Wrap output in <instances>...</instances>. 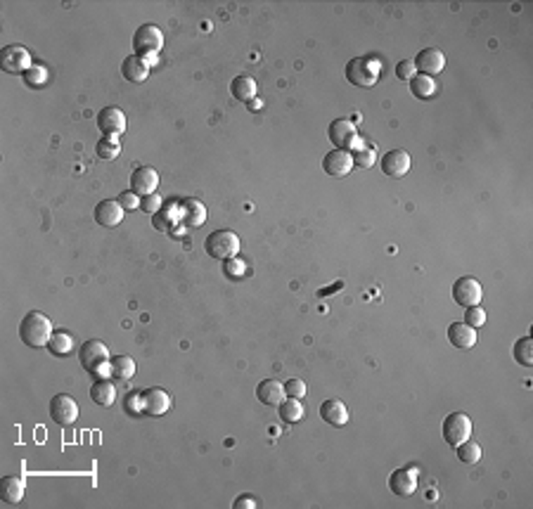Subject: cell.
<instances>
[{"label":"cell","instance_id":"1","mask_svg":"<svg viewBox=\"0 0 533 509\" xmlns=\"http://www.w3.org/2000/svg\"><path fill=\"white\" fill-rule=\"evenodd\" d=\"M50 337H53V325L41 310H31L20 322V339L29 349H41L48 346Z\"/></svg>","mask_w":533,"mask_h":509},{"label":"cell","instance_id":"2","mask_svg":"<svg viewBox=\"0 0 533 509\" xmlns=\"http://www.w3.org/2000/svg\"><path fill=\"white\" fill-rule=\"evenodd\" d=\"M79 360H81V365H83L86 372L100 377V379H107V377L112 375L109 351H107V346L102 344V341L90 339V341H86V344H81Z\"/></svg>","mask_w":533,"mask_h":509},{"label":"cell","instance_id":"3","mask_svg":"<svg viewBox=\"0 0 533 509\" xmlns=\"http://www.w3.org/2000/svg\"><path fill=\"white\" fill-rule=\"evenodd\" d=\"M133 48L137 57H142L149 64V60H154L164 48V34L156 24H142L133 34Z\"/></svg>","mask_w":533,"mask_h":509},{"label":"cell","instance_id":"4","mask_svg":"<svg viewBox=\"0 0 533 509\" xmlns=\"http://www.w3.org/2000/svg\"><path fill=\"white\" fill-rule=\"evenodd\" d=\"M204 249L209 256L218 260H228L235 258L240 253V237L233 232V230H216L211 232L204 242Z\"/></svg>","mask_w":533,"mask_h":509},{"label":"cell","instance_id":"5","mask_svg":"<svg viewBox=\"0 0 533 509\" xmlns=\"http://www.w3.org/2000/svg\"><path fill=\"white\" fill-rule=\"evenodd\" d=\"M346 78L356 88H372L379 78V62L370 57H353L346 64Z\"/></svg>","mask_w":533,"mask_h":509},{"label":"cell","instance_id":"6","mask_svg":"<svg viewBox=\"0 0 533 509\" xmlns=\"http://www.w3.org/2000/svg\"><path fill=\"white\" fill-rule=\"evenodd\" d=\"M469 433H472V419H469L465 412H450L448 417L443 419V438H446V443L453 445V448L465 443Z\"/></svg>","mask_w":533,"mask_h":509},{"label":"cell","instance_id":"7","mask_svg":"<svg viewBox=\"0 0 533 509\" xmlns=\"http://www.w3.org/2000/svg\"><path fill=\"white\" fill-rule=\"evenodd\" d=\"M330 142L337 147V150H358L360 147V140H358V133H356V126L346 119H337L330 123Z\"/></svg>","mask_w":533,"mask_h":509},{"label":"cell","instance_id":"8","mask_svg":"<svg viewBox=\"0 0 533 509\" xmlns=\"http://www.w3.org/2000/svg\"><path fill=\"white\" fill-rule=\"evenodd\" d=\"M50 417L60 426H72L79 419V403L67 393H58L50 400Z\"/></svg>","mask_w":533,"mask_h":509},{"label":"cell","instance_id":"9","mask_svg":"<svg viewBox=\"0 0 533 509\" xmlns=\"http://www.w3.org/2000/svg\"><path fill=\"white\" fill-rule=\"evenodd\" d=\"M0 67L8 74H27L31 69V55L24 46H8L0 53Z\"/></svg>","mask_w":533,"mask_h":509},{"label":"cell","instance_id":"10","mask_svg":"<svg viewBox=\"0 0 533 509\" xmlns=\"http://www.w3.org/2000/svg\"><path fill=\"white\" fill-rule=\"evenodd\" d=\"M481 296H484V291H481V284L474 280V277H460L455 284H453V299L457 306H465V308H472V306H479Z\"/></svg>","mask_w":533,"mask_h":509},{"label":"cell","instance_id":"11","mask_svg":"<svg viewBox=\"0 0 533 509\" xmlns=\"http://www.w3.org/2000/svg\"><path fill=\"white\" fill-rule=\"evenodd\" d=\"M353 166H356L353 164V154H351L349 150H337V147L332 152L325 154V159H323V171L332 178L349 176Z\"/></svg>","mask_w":533,"mask_h":509},{"label":"cell","instance_id":"12","mask_svg":"<svg viewBox=\"0 0 533 509\" xmlns=\"http://www.w3.org/2000/svg\"><path fill=\"white\" fill-rule=\"evenodd\" d=\"M379 166L386 178H403L405 173L410 171V154L405 150H391L382 154Z\"/></svg>","mask_w":533,"mask_h":509},{"label":"cell","instance_id":"13","mask_svg":"<svg viewBox=\"0 0 533 509\" xmlns=\"http://www.w3.org/2000/svg\"><path fill=\"white\" fill-rule=\"evenodd\" d=\"M156 185H159V173L152 166H137L130 176V192H135L137 197L154 195Z\"/></svg>","mask_w":533,"mask_h":509},{"label":"cell","instance_id":"14","mask_svg":"<svg viewBox=\"0 0 533 509\" xmlns=\"http://www.w3.org/2000/svg\"><path fill=\"white\" fill-rule=\"evenodd\" d=\"M97 128L104 135H121L126 130V114L119 107H104L97 111Z\"/></svg>","mask_w":533,"mask_h":509},{"label":"cell","instance_id":"15","mask_svg":"<svg viewBox=\"0 0 533 509\" xmlns=\"http://www.w3.org/2000/svg\"><path fill=\"white\" fill-rule=\"evenodd\" d=\"M412 62H415V69L419 74H424V76L441 74L443 67H446V57H443V53L436 50V48H424V50H419Z\"/></svg>","mask_w":533,"mask_h":509},{"label":"cell","instance_id":"16","mask_svg":"<svg viewBox=\"0 0 533 509\" xmlns=\"http://www.w3.org/2000/svg\"><path fill=\"white\" fill-rule=\"evenodd\" d=\"M168 407H171V396L164 389L154 386L142 393V412L149 414V417H159V414L168 412Z\"/></svg>","mask_w":533,"mask_h":509},{"label":"cell","instance_id":"17","mask_svg":"<svg viewBox=\"0 0 533 509\" xmlns=\"http://www.w3.org/2000/svg\"><path fill=\"white\" fill-rule=\"evenodd\" d=\"M389 488L400 498H407L417 490V474L415 469H396L389 476Z\"/></svg>","mask_w":533,"mask_h":509},{"label":"cell","instance_id":"18","mask_svg":"<svg viewBox=\"0 0 533 509\" xmlns=\"http://www.w3.org/2000/svg\"><path fill=\"white\" fill-rule=\"evenodd\" d=\"M448 341L460 351H469L476 346V330L469 327L467 322H453L448 327Z\"/></svg>","mask_w":533,"mask_h":509},{"label":"cell","instance_id":"19","mask_svg":"<svg viewBox=\"0 0 533 509\" xmlns=\"http://www.w3.org/2000/svg\"><path fill=\"white\" fill-rule=\"evenodd\" d=\"M123 209L121 204L114 200H104L95 207V221L104 228H116L123 221Z\"/></svg>","mask_w":533,"mask_h":509},{"label":"cell","instance_id":"20","mask_svg":"<svg viewBox=\"0 0 533 509\" xmlns=\"http://www.w3.org/2000/svg\"><path fill=\"white\" fill-rule=\"evenodd\" d=\"M121 74H123V78H126L128 83H142V81L147 78V74H149V64L133 53V55H128V57L123 60Z\"/></svg>","mask_w":533,"mask_h":509},{"label":"cell","instance_id":"21","mask_svg":"<svg viewBox=\"0 0 533 509\" xmlns=\"http://www.w3.org/2000/svg\"><path fill=\"white\" fill-rule=\"evenodd\" d=\"M285 384H280L278 379H266L259 384L256 389V398H259L263 405H280L285 400Z\"/></svg>","mask_w":533,"mask_h":509},{"label":"cell","instance_id":"22","mask_svg":"<svg viewBox=\"0 0 533 509\" xmlns=\"http://www.w3.org/2000/svg\"><path fill=\"white\" fill-rule=\"evenodd\" d=\"M320 417L330 426H344L349 421V407L342 400H325L320 405Z\"/></svg>","mask_w":533,"mask_h":509},{"label":"cell","instance_id":"23","mask_svg":"<svg viewBox=\"0 0 533 509\" xmlns=\"http://www.w3.org/2000/svg\"><path fill=\"white\" fill-rule=\"evenodd\" d=\"M0 495L5 505H20L24 498V481L20 476H3L0 481Z\"/></svg>","mask_w":533,"mask_h":509},{"label":"cell","instance_id":"24","mask_svg":"<svg viewBox=\"0 0 533 509\" xmlns=\"http://www.w3.org/2000/svg\"><path fill=\"white\" fill-rule=\"evenodd\" d=\"M90 400L100 407H112L116 403V386L107 379H97L90 389Z\"/></svg>","mask_w":533,"mask_h":509},{"label":"cell","instance_id":"25","mask_svg":"<svg viewBox=\"0 0 533 509\" xmlns=\"http://www.w3.org/2000/svg\"><path fill=\"white\" fill-rule=\"evenodd\" d=\"M230 92H233L235 100L249 102L256 97V81L252 76H235L233 83H230Z\"/></svg>","mask_w":533,"mask_h":509},{"label":"cell","instance_id":"26","mask_svg":"<svg viewBox=\"0 0 533 509\" xmlns=\"http://www.w3.org/2000/svg\"><path fill=\"white\" fill-rule=\"evenodd\" d=\"M180 214H183V218H185V225H190V228L204 225V221H206V209H204V204L197 202V200H187V202H183V207H180Z\"/></svg>","mask_w":533,"mask_h":509},{"label":"cell","instance_id":"27","mask_svg":"<svg viewBox=\"0 0 533 509\" xmlns=\"http://www.w3.org/2000/svg\"><path fill=\"white\" fill-rule=\"evenodd\" d=\"M410 90H412V95L419 97V100H429V97L436 95V83L431 76L417 74V76L410 81Z\"/></svg>","mask_w":533,"mask_h":509},{"label":"cell","instance_id":"28","mask_svg":"<svg viewBox=\"0 0 533 509\" xmlns=\"http://www.w3.org/2000/svg\"><path fill=\"white\" fill-rule=\"evenodd\" d=\"M135 360L128 358V356H116L112 358V377H116V379L126 382L130 379V377L135 375Z\"/></svg>","mask_w":533,"mask_h":509},{"label":"cell","instance_id":"29","mask_svg":"<svg viewBox=\"0 0 533 509\" xmlns=\"http://www.w3.org/2000/svg\"><path fill=\"white\" fill-rule=\"evenodd\" d=\"M95 152H97V157H100V159L112 161V159H116V157H119V152H121V142H119L116 135H104V138H100V140H97Z\"/></svg>","mask_w":533,"mask_h":509},{"label":"cell","instance_id":"30","mask_svg":"<svg viewBox=\"0 0 533 509\" xmlns=\"http://www.w3.org/2000/svg\"><path fill=\"white\" fill-rule=\"evenodd\" d=\"M278 410H280L282 421H287V424H297V421H301V417H304V405L299 403V398L282 400Z\"/></svg>","mask_w":533,"mask_h":509},{"label":"cell","instance_id":"31","mask_svg":"<svg viewBox=\"0 0 533 509\" xmlns=\"http://www.w3.org/2000/svg\"><path fill=\"white\" fill-rule=\"evenodd\" d=\"M48 351L53 356H69L74 351V339L67 332H53V337L48 341Z\"/></svg>","mask_w":533,"mask_h":509},{"label":"cell","instance_id":"32","mask_svg":"<svg viewBox=\"0 0 533 509\" xmlns=\"http://www.w3.org/2000/svg\"><path fill=\"white\" fill-rule=\"evenodd\" d=\"M512 356H514V360H517L519 365H524V368H531L533 365V341H531V337H522L514 344V349H512Z\"/></svg>","mask_w":533,"mask_h":509},{"label":"cell","instance_id":"33","mask_svg":"<svg viewBox=\"0 0 533 509\" xmlns=\"http://www.w3.org/2000/svg\"><path fill=\"white\" fill-rule=\"evenodd\" d=\"M457 459L462 464H476L481 459V445L476 440H465L457 445Z\"/></svg>","mask_w":533,"mask_h":509},{"label":"cell","instance_id":"34","mask_svg":"<svg viewBox=\"0 0 533 509\" xmlns=\"http://www.w3.org/2000/svg\"><path fill=\"white\" fill-rule=\"evenodd\" d=\"M48 81V69L43 64H31V69L24 74V83L31 85V88H41Z\"/></svg>","mask_w":533,"mask_h":509},{"label":"cell","instance_id":"35","mask_svg":"<svg viewBox=\"0 0 533 509\" xmlns=\"http://www.w3.org/2000/svg\"><path fill=\"white\" fill-rule=\"evenodd\" d=\"M377 161V152L372 150V147H367L365 142L356 150V154H353V164H358V166H363V169H370V166Z\"/></svg>","mask_w":533,"mask_h":509},{"label":"cell","instance_id":"36","mask_svg":"<svg viewBox=\"0 0 533 509\" xmlns=\"http://www.w3.org/2000/svg\"><path fill=\"white\" fill-rule=\"evenodd\" d=\"M223 272H225V277H233V280H242L244 277V272H247V263H244L242 258H228L223 263Z\"/></svg>","mask_w":533,"mask_h":509},{"label":"cell","instance_id":"37","mask_svg":"<svg viewBox=\"0 0 533 509\" xmlns=\"http://www.w3.org/2000/svg\"><path fill=\"white\" fill-rule=\"evenodd\" d=\"M465 322L469 327H474V330H479V327H484L486 325V310L481 308V306H472V308H467V313H465Z\"/></svg>","mask_w":533,"mask_h":509},{"label":"cell","instance_id":"38","mask_svg":"<svg viewBox=\"0 0 533 509\" xmlns=\"http://www.w3.org/2000/svg\"><path fill=\"white\" fill-rule=\"evenodd\" d=\"M396 76L400 81H412L417 76V69H415V62L412 60H400L396 64Z\"/></svg>","mask_w":533,"mask_h":509},{"label":"cell","instance_id":"39","mask_svg":"<svg viewBox=\"0 0 533 509\" xmlns=\"http://www.w3.org/2000/svg\"><path fill=\"white\" fill-rule=\"evenodd\" d=\"M306 382H301V379H287V384H285V393H287V398H301V396H306Z\"/></svg>","mask_w":533,"mask_h":509},{"label":"cell","instance_id":"40","mask_svg":"<svg viewBox=\"0 0 533 509\" xmlns=\"http://www.w3.org/2000/svg\"><path fill=\"white\" fill-rule=\"evenodd\" d=\"M140 209L145 211V214H149V216H154L156 211L161 209V197L156 195H147V197H140Z\"/></svg>","mask_w":533,"mask_h":509},{"label":"cell","instance_id":"41","mask_svg":"<svg viewBox=\"0 0 533 509\" xmlns=\"http://www.w3.org/2000/svg\"><path fill=\"white\" fill-rule=\"evenodd\" d=\"M126 412L128 414H140L142 412V393H128Z\"/></svg>","mask_w":533,"mask_h":509},{"label":"cell","instance_id":"42","mask_svg":"<svg viewBox=\"0 0 533 509\" xmlns=\"http://www.w3.org/2000/svg\"><path fill=\"white\" fill-rule=\"evenodd\" d=\"M119 204H121L123 209H135L140 207V197L135 195V192H123V195H119Z\"/></svg>","mask_w":533,"mask_h":509},{"label":"cell","instance_id":"43","mask_svg":"<svg viewBox=\"0 0 533 509\" xmlns=\"http://www.w3.org/2000/svg\"><path fill=\"white\" fill-rule=\"evenodd\" d=\"M235 509H254L256 507V500L252 498V495H240L235 502H233Z\"/></svg>","mask_w":533,"mask_h":509}]
</instances>
